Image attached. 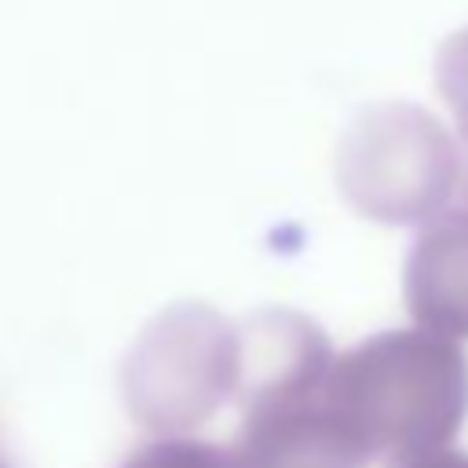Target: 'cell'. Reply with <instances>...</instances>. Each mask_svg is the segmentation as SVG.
<instances>
[{
  "instance_id": "6da1fadb",
  "label": "cell",
  "mask_w": 468,
  "mask_h": 468,
  "mask_svg": "<svg viewBox=\"0 0 468 468\" xmlns=\"http://www.w3.org/2000/svg\"><path fill=\"white\" fill-rule=\"evenodd\" d=\"M380 435L402 453L442 450L468 417V358L439 333H395L369 347Z\"/></svg>"
},
{
  "instance_id": "7a4b0ae2",
  "label": "cell",
  "mask_w": 468,
  "mask_h": 468,
  "mask_svg": "<svg viewBox=\"0 0 468 468\" xmlns=\"http://www.w3.org/2000/svg\"><path fill=\"white\" fill-rule=\"evenodd\" d=\"M406 300L420 325L468 340V208L442 216L413 249Z\"/></svg>"
},
{
  "instance_id": "3957f363",
  "label": "cell",
  "mask_w": 468,
  "mask_h": 468,
  "mask_svg": "<svg viewBox=\"0 0 468 468\" xmlns=\"http://www.w3.org/2000/svg\"><path fill=\"white\" fill-rule=\"evenodd\" d=\"M402 468H468V453L457 450H428V453H410Z\"/></svg>"
}]
</instances>
